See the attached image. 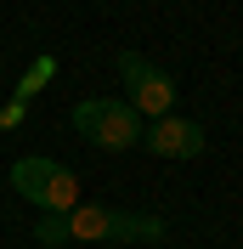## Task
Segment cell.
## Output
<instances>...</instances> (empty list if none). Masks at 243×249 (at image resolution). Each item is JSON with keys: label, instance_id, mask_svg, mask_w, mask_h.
<instances>
[{"label": "cell", "instance_id": "3", "mask_svg": "<svg viewBox=\"0 0 243 249\" xmlns=\"http://www.w3.org/2000/svg\"><path fill=\"white\" fill-rule=\"evenodd\" d=\"M74 130L107 153H124V147H136L141 142V113L130 102H102V96H85L74 102Z\"/></svg>", "mask_w": 243, "mask_h": 249}, {"label": "cell", "instance_id": "6", "mask_svg": "<svg viewBox=\"0 0 243 249\" xmlns=\"http://www.w3.org/2000/svg\"><path fill=\"white\" fill-rule=\"evenodd\" d=\"M51 79H57V57H51V51H40V57L23 68V79H17V91H12V96H23V102H29V96H40V91H46Z\"/></svg>", "mask_w": 243, "mask_h": 249}, {"label": "cell", "instance_id": "2", "mask_svg": "<svg viewBox=\"0 0 243 249\" xmlns=\"http://www.w3.org/2000/svg\"><path fill=\"white\" fill-rule=\"evenodd\" d=\"M12 187H17V198H29L40 204L46 215H68V210H79V176L74 170H62L57 159H17L12 164Z\"/></svg>", "mask_w": 243, "mask_h": 249}, {"label": "cell", "instance_id": "1", "mask_svg": "<svg viewBox=\"0 0 243 249\" xmlns=\"http://www.w3.org/2000/svg\"><path fill=\"white\" fill-rule=\"evenodd\" d=\"M164 221L136 215V210H102V204H79L68 215H40L34 244H158Z\"/></svg>", "mask_w": 243, "mask_h": 249}, {"label": "cell", "instance_id": "5", "mask_svg": "<svg viewBox=\"0 0 243 249\" xmlns=\"http://www.w3.org/2000/svg\"><path fill=\"white\" fill-rule=\"evenodd\" d=\"M158 159H198L204 153V124L198 119H181V113H164V119H153V130H141Z\"/></svg>", "mask_w": 243, "mask_h": 249}, {"label": "cell", "instance_id": "7", "mask_svg": "<svg viewBox=\"0 0 243 249\" xmlns=\"http://www.w3.org/2000/svg\"><path fill=\"white\" fill-rule=\"evenodd\" d=\"M23 119H29V102H23V96H12V102L0 108V130H17Z\"/></svg>", "mask_w": 243, "mask_h": 249}, {"label": "cell", "instance_id": "4", "mask_svg": "<svg viewBox=\"0 0 243 249\" xmlns=\"http://www.w3.org/2000/svg\"><path fill=\"white\" fill-rule=\"evenodd\" d=\"M119 74H124V102L136 113H147V119H164V113H175V79L164 74V68H153L141 51H119Z\"/></svg>", "mask_w": 243, "mask_h": 249}]
</instances>
